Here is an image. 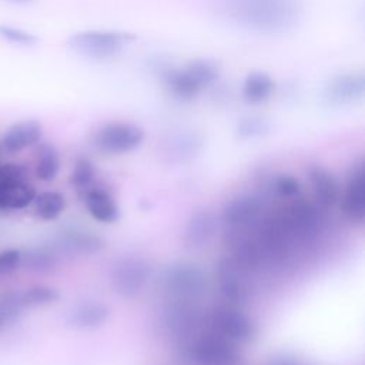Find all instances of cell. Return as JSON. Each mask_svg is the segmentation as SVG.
<instances>
[{"mask_svg":"<svg viewBox=\"0 0 365 365\" xmlns=\"http://www.w3.org/2000/svg\"><path fill=\"white\" fill-rule=\"evenodd\" d=\"M220 13L258 33L291 31L302 17L301 0H214Z\"/></svg>","mask_w":365,"mask_h":365,"instance_id":"cell-1","label":"cell"},{"mask_svg":"<svg viewBox=\"0 0 365 365\" xmlns=\"http://www.w3.org/2000/svg\"><path fill=\"white\" fill-rule=\"evenodd\" d=\"M135 38L133 33L117 30H81L73 33L66 44L76 54L88 58H111Z\"/></svg>","mask_w":365,"mask_h":365,"instance_id":"cell-2","label":"cell"},{"mask_svg":"<svg viewBox=\"0 0 365 365\" xmlns=\"http://www.w3.org/2000/svg\"><path fill=\"white\" fill-rule=\"evenodd\" d=\"M144 141V130L131 123H108L93 135L97 150L107 154H124L135 150Z\"/></svg>","mask_w":365,"mask_h":365,"instance_id":"cell-3","label":"cell"},{"mask_svg":"<svg viewBox=\"0 0 365 365\" xmlns=\"http://www.w3.org/2000/svg\"><path fill=\"white\" fill-rule=\"evenodd\" d=\"M190 356L197 365H234L238 361V351L234 342L212 331L192 341Z\"/></svg>","mask_w":365,"mask_h":365,"instance_id":"cell-4","label":"cell"},{"mask_svg":"<svg viewBox=\"0 0 365 365\" xmlns=\"http://www.w3.org/2000/svg\"><path fill=\"white\" fill-rule=\"evenodd\" d=\"M163 285L171 295L187 299L201 294L207 285L202 269L190 262H178L165 269Z\"/></svg>","mask_w":365,"mask_h":365,"instance_id":"cell-5","label":"cell"},{"mask_svg":"<svg viewBox=\"0 0 365 365\" xmlns=\"http://www.w3.org/2000/svg\"><path fill=\"white\" fill-rule=\"evenodd\" d=\"M150 278V265L138 257H124L111 269V284L123 297L137 295Z\"/></svg>","mask_w":365,"mask_h":365,"instance_id":"cell-6","label":"cell"},{"mask_svg":"<svg viewBox=\"0 0 365 365\" xmlns=\"http://www.w3.org/2000/svg\"><path fill=\"white\" fill-rule=\"evenodd\" d=\"M211 327L214 332L234 344L248 342L255 335L252 319L234 307H221L215 309L211 315Z\"/></svg>","mask_w":365,"mask_h":365,"instance_id":"cell-7","label":"cell"},{"mask_svg":"<svg viewBox=\"0 0 365 365\" xmlns=\"http://www.w3.org/2000/svg\"><path fill=\"white\" fill-rule=\"evenodd\" d=\"M365 96V76L362 73H342L334 76L322 88V98L334 107L358 103Z\"/></svg>","mask_w":365,"mask_h":365,"instance_id":"cell-8","label":"cell"},{"mask_svg":"<svg viewBox=\"0 0 365 365\" xmlns=\"http://www.w3.org/2000/svg\"><path fill=\"white\" fill-rule=\"evenodd\" d=\"M279 218L292 238L312 234L319 222L318 208L304 198L294 200Z\"/></svg>","mask_w":365,"mask_h":365,"instance_id":"cell-9","label":"cell"},{"mask_svg":"<svg viewBox=\"0 0 365 365\" xmlns=\"http://www.w3.org/2000/svg\"><path fill=\"white\" fill-rule=\"evenodd\" d=\"M342 212L352 222H362L365 218V167L358 164L352 171L345 194L342 197Z\"/></svg>","mask_w":365,"mask_h":365,"instance_id":"cell-10","label":"cell"},{"mask_svg":"<svg viewBox=\"0 0 365 365\" xmlns=\"http://www.w3.org/2000/svg\"><path fill=\"white\" fill-rule=\"evenodd\" d=\"M244 269L240 264H237L232 258H227L220 264V287L222 297L232 302L240 304L244 302L248 297V285L244 278Z\"/></svg>","mask_w":365,"mask_h":365,"instance_id":"cell-11","label":"cell"},{"mask_svg":"<svg viewBox=\"0 0 365 365\" xmlns=\"http://www.w3.org/2000/svg\"><path fill=\"white\" fill-rule=\"evenodd\" d=\"M262 214V204L252 195H241L230 202L222 210V221L234 228L248 227L258 221Z\"/></svg>","mask_w":365,"mask_h":365,"instance_id":"cell-12","label":"cell"},{"mask_svg":"<svg viewBox=\"0 0 365 365\" xmlns=\"http://www.w3.org/2000/svg\"><path fill=\"white\" fill-rule=\"evenodd\" d=\"M43 135V125L37 120H23L11 124L1 137V147L7 153H19L37 144Z\"/></svg>","mask_w":365,"mask_h":365,"instance_id":"cell-13","label":"cell"},{"mask_svg":"<svg viewBox=\"0 0 365 365\" xmlns=\"http://www.w3.org/2000/svg\"><path fill=\"white\" fill-rule=\"evenodd\" d=\"M110 308L98 301H87L74 305L67 314V324L76 329H94L106 324Z\"/></svg>","mask_w":365,"mask_h":365,"instance_id":"cell-14","label":"cell"},{"mask_svg":"<svg viewBox=\"0 0 365 365\" xmlns=\"http://www.w3.org/2000/svg\"><path fill=\"white\" fill-rule=\"evenodd\" d=\"M308 175L317 202L322 208H332L341 198L339 184L335 177L321 165L311 167Z\"/></svg>","mask_w":365,"mask_h":365,"instance_id":"cell-15","label":"cell"},{"mask_svg":"<svg viewBox=\"0 0 365 365\" xmlns=\"http://www.w3.org/2000/svg\"><path fill=\"white\" fill-rule=\"evenodd\" d=\"M217 228V220L211 211H195L187 221L184 230V242L190 248H200L207 244Z\"/></svg>","mask_w":365,"mask_h":365,"instance_id":"cell-16","label":"cell"},{"mask_svg":"<svg viewBox=\"0 0 365 365\" xmlns=\"http://www.w3.org/2000/svg\"><path fill=\"white\" fill-rule=\"evenodd\" d=\"M103 240L87 231L70 230L63 232L57 240V248L66 254L73 255H90L103 250Z\"/></svg>","mask_w":365,"mask_h":365,"instance_id":"cell-17","label":"cell"},{"mask_svg":"<svg viewBox=\"0 0 365 365\" xmlns=\"http://www.w3.org/2000/svg\"><path fill=\"white\" fill-rule=\"evenodd\" d=\"M86 208L88 214L100 222H114L118 218V207L114 198L101 188H94L86 194Z\"/></svg>","mask_w":365,"mask_h":365,"instance_id":"cell-18","label":"cell"},{"mask_svg":"<svg viewBox=\"0 0 365 365\" xmlns=\"http://www.w3.org/2000/svg\"><path fill=\"white\" fill-rule=\"evenodd\" d=\"M34 188L21 181H9L0 184V208L1 210H20L34 201Z\"/></svg>","mask_w":365,"mask_h":365,"instance_id":"cell-19","label":"cell"},{"mask_svg":"<svg viewBox=\"0 0 365 365\" xmlns=\"http://www.w3.org/2000/svg\"><path fill=\"white\" fill-rule=\"evenodd\" d=\"M275 83L271 76L262 71L250 73L242 83V97L251 104H258L271 97Z\"/></svg>","mask_w":365,"mask_h":365,"instance_id":"cell-20","label":"cell"},{"mask_svg":"<svg viewBox=\"0 0 365 365\" xmlns=\"http://www.w3.org/2000/svg\"><path fill=\"white\" fill-rule=\"evenodd\" d=\"M164 83L168 91L178 100L190 101L198 96L201 87L195 80L188 74L185 68L181 70H168L164 74Z\"/></svg>","mask_w":365,"mask_h":365,"instance_id":"cell-21","label":"cell"},{"mask_svg":"<svg viewBox=\"0 0 365 365\" xmlns=\"http://www.w3.org/2000/svg\"><path fill=\"white\" fill-rule=\"evenodd\" d=\"M60 170V158L57 150L50 144H43L37 153L36 175L41 181H53Z\"/></svg>","mask_w":365,"mask_h":365,"instance_id":"cell-22","label":"cell"},{"mask_svg":"<svg viewBox=\"0 0 365 365\" xmlns=\"http://www.w3.org/2000/svg\"><path fill=\"white\" fill-rule=\"evenodd\" d=\"M64 205V197L56 191H46L34 197L36 212L44 221H51L57 218L63 212Z\"/></svg>","mask_w":365,"mask_h":365,"instance_id":"cell-23","label":"cell"},{"mask_svg":"<svg viewBox=\"0 0 365 365\" xmlns=\"http://www.w3.org/2000/svg\"><path fill=\"white\" fill-rule=\"evenodd\" d=\"M195 83L202 88L215 83L220 77V67L217 63L208 58H197L184 67Z\"/></svg>","mask_w":365,"mask_h":365,"instance_id":"cell-24","label":"cell"},{"mask_svg":"<svg viewBox=\"0 0 365 365\" xmlns=\"http://www.w3.org/2000/svg\"><path fill=\"white\" fill-rule=\"evenodd\" d=\"M58 299V292L47 285H34L19 294V302L21 308H33L53 304Z\"/></svg>","mask_w":365,"mask_h":365,"instance_id":"cell-25","label":"cell"},{"mask_svg":"<svg viewBox=\"0 0 365 365\" xmlns=\"http://www.w3.org/2000/svg\"><path fill=\"white\" fill-rule=\"evenodd\" d=\"M23 265L30 271L46 272L54 268L57 262V257L51 250L46 248H34L21 255Z\"/></svg>","mask_w":365,"mask_h":365,"instance_id":"cell-26","label":"cell"},{"mask_svg":"<svg viewBox=\"0 0 365 365\" xmlns=\"http://www.w3.org/2000/svg\"><path fill=\"white\" fill-rule=\"evenodd\" d=\"M167 324L175 332H188L195 328L197 312L187 305H178L168 312Z\"/></svg>","mask_w":365,"mask_h":365,"instance_id":"cell-27","label":"cell"},{"mask_svg":"<svg viewBox=\"0 0 365 365\" xmlns=\"http://www.w3.org/2000/svg\"><path fill=\"white\" fill-rule=\"evenodd\" d=\"M269 123L261 117H248L238 123L237 134L240 138H257L268 134Z\"/></svg>","mask_w":365,"mask_h":365,"instance_id":"cell-28","label":"cell"},{"mask_svg":"<svg viewBox=\"0 0 365 365\" xmlns=\"http://www.w3.org/2000/svg\"><path fill=\"white\" fill-rule=\"evenodd\" d=\"M0 38L21 46H34L38 43V37L34 33L9 24H0Z\"/></svg>","mask_w":365,"mask_h":365,"instance_id":"cell-29","label":"cell"},{"mask_svg":"<svg viewBox=\"0 0 365 365\" xmlns=\"http://www.w3.org/2000/svg\"><path fill=\"white\" fill-rule=\"evenodd\" d=\"M21 307L19 302V294L10 292L0 299V331L10 322H13L20 314Z\"/></svg>","mask_w":365,"mask_h":365,"instance_id":"cell-30","label":"cell"},{"mask_svg":"<svg viewBox=\"0 0 365 365\" xmlns=\"http://www.w3.org/2000/svg\"><path fill=\"white\" fill-rule=\"evenodd\" d=\"M198 140L195 137V134H180L174 138H171V143L168 145V150L171 151V154L178 155L180 158L187 157V155H192L197 150H198Z\"/></svg>","mask_w":365,"mask_h":365,"instance_id":"cell-31","label":"cell"},{"mask_svg":"<svg viewBox=\"0 0 365 365\" xmlns=\"http://www.w3.org/2000/svg\"><path fill=\"white\" fill-rule=\"evenodd\" d=\"M94 178V165L87 158H78L71 173V184L77 188L87 187Z\"/></svg>","mask_w":365,"mask_h":365,"instance_id":"cell-32","label":"cell"},{"mask_svg":"<svg viewBox=\"0 0 365 365\" xmlns=\"http://www.w3.org/2000/svg\"><path fill=\"white\" fill-rule=\"evenodd\" d=\"M275 191L284 198H294L299 194V181L289 174H281L274 181Z\"/></svg>","mask_w":365,"mask_h":365,"instance_id":"cell-33","label":"cell"},{"mask_svg":"<svg viewBox=\"0 0 365 365\" xmlns=\"http://www.w3.org/2000/svg\"><path fill=\"white\" fill-rule=\"evenodd\" d=\"M21 262V252L19 250H6L0 252V274L13 271Z\"/></svg>","mask_w":365,"mask_h":365,"instance_id":"cell-34","label":"cell"},{"mask_svg":"<svg viewBox=\"0 0 365 365\" xmlns=\"http://www.w3.org/2000/svg\"><path fill=\"white\" fill-rule=\"evenodd\" d=\"M1 1H7V3H13V4H26V3L36 1V0H1Z\"/></svg>","mask_w":365,"mask_h":365,"instance_id":"cell-35","label":"cell"},{"mask_svg":"<svg viewBox=\"0 0 365 365\" xmlns=\"http://www.w3.org/2000/svg\"><path fill=\"white\" fill-rule=\"evenodd\" d=\"M274 365H297V364L289 362V361H281V362H275Z\"/></svg>","mask_w":365,"mask_h":365,"instance_id":"cell-36","label":"cell"}]
</instances>
